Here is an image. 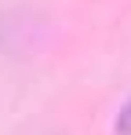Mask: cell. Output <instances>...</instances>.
I'll list each match as a JSON object with an SVG mask.
<instances>
[{"instance_id":"6da1fadb","label":"cell","mask_w":131,"mask_h":135,"mask_svg":"<svg viewBox=\"0 0 131 135\" xmlns=\"http://www.w3.org/2000/svg\"><path fill=\"white\" fill-rule=\"evenodd\" d=\"M117 132H120V135H131V99H128V106L120 110V117H117Z\"/></svg>"}]
</instances>
